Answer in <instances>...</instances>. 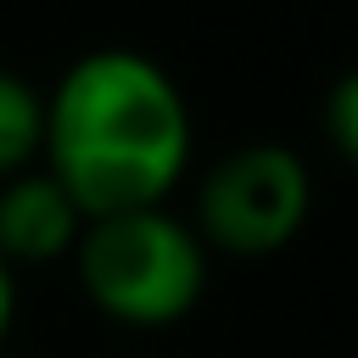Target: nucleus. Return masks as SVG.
<instances>
[{"label": "nucleus", "instance_id": "5", "mask_svg": "<svg viewBox=\"0 0 358 358\" xmlns=\"http://www.w3.org/2000/svg\"><path fill=\"white\" fill-rule=\"evenodd\" d=\"M39 145H45V90L0 67V179L34 168Z\"/></svg>", "mask_w": 358, "mask_h": 358}, {"label": "nucleus", "instance_id": "2", "mask_svg": "<svg viewBox=\"0 0 358 358\" xmlns=\"http://www.w3.org/2000/svg\"><path fill=\"white\" fill-rule=\"evenodd\" d=\"M67 263L90 308L129 330H168L207 291V246L173 207L90 218Z\"/></svg>", "mask_w": 358, "mask_h": 358}, {"label": "nucleus", "instance_id": "1", "mask_svg": "<svg viewBox=\"0 0 358 358\" xmlns=\"http://www.w3.org/2000/svg\"><path fill=\"white\" fill-rule=\"evenodd\" d=\"M190 145L196 123L179 78L134 45L73 56L45 90L39 168L67 185L84 218L168 207L190 168Z\"/></svg>", "mask_w": 358, "mask_h": 358}, {"label": "nucleus", "instance_id": "4", "mask_svg": "<svg viewBox=\"0 0 358 358\" xmlns=\"http://www.w3.org/2000/svg\"><path fill=\"white\" fill-rule=\"evenodd\" d=\"M84 207L67 196V185L50 168H22L11 179H0V263H56L73 257L78 235H84Z\"/></svg>", "mask_w": 358, "mask_h": 358}, {"label": "nucleus", "instance_id": "3", "mask_svg": "<svg viewBox=\"0 0 358 358\" xmlns=\"http://www.w3.org/2000/svg\"><path fill=\"white\" fill-rule=\"evenodd\" d=\"M308 213H313V173L302 151L280 140H246L201 173L190 229L201 235L207 252L218 246L229 257H268L302 235Z\"/></svg>", "mask_w": 358, "mask_h": 358}, {"label": "nucleus", "instance_id": "7", "mask_svg": "<svg viewBox=\"0 0 358 358\" xmlns=\"http://www.w3.org/2000/svg\"><path fill=\"white\" fill-rule=\"evenodd\" d=\"M17 324V268L0 263V352H6V336Z\"/></svg>", "mask_w": 358, "mask_h": 358}, {"label": "nucleus", "instance_id": "6", "mask_svg": "<svg viewBox=\"0 0 358 358\" xmlns=\"http://www.w3.org/2000/svg\"><path fill=\"white\" fill-rule=\"evenodd\" d=\"M324 140L347 168H358V67H347L324 90Z\"/></svg>", "mask_w": 358, "mask_h": 358}, {"label": "nucleus", "instance_id": "8", "mask_svg": "<svg viewBox=\"0 0 358 358\" xmlns=\"http://www.w3.org/2000/svg\"><path fill=\"white\" fill-rule=\"evenodd\" d=\"M0 358H11V352H0Z\"/></svg>", "mask_w": 358, "mask_h": 358}]
</instances>
